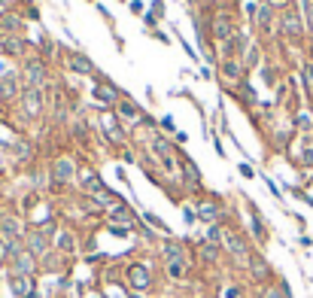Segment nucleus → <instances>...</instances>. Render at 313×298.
Instances as JSON below:
<instances>
[{"label":"nucleus","mask_w":313,"mask_h":298,"mask_svg":"<svg viewBox=\"0 0 313 298\" xmlns=\"http://www.w3.org/2000/svg\"><path fill=\"white\" fill-rule=\"evenodd\" d=\"M73 177H76V161H73V158H58L55 168H52V180H55V183H67V180H73Z\"/></svg>","instance_id":"1"},{"label":"nucleus","mask_w":313,"mask_h":298,"mask_svg":"<svg viewBox=\"0 0 313 298\" xmlns=\"http://www.w3.org/2000/svg\"><path fill=\"white\" fill-rule=\"evenodd\" d=\"M222 241L228 244V250H231V256H234V259H240V262H250L247 244H244V238H240L237 231H228V228H225V238H222Z\"/></svg>","instance_id":"2"},{"label":"nucleus","mask_w":313,"mask_h":298,"mask_svg":"<svg viewBox=\"0 0 313 298\" xmlns=\"http://www.w3.org/2000/svg\"><path fill=\"white\" fill-rule=\"evenodd\" d=\"M43 76H46V70H43L40 61H27L24 64V82H27V88H37L43 82Z\"/></svg>","instance_id":"3"},{"label":"nucleus","mask_w":313,"mask_h":298,"mask_svg":"<svg viewBox=\"0 0 313 298\" xmlns=\"http://www.w3.org/2000/svg\"><path fill=\"white\" fill-rule=\"evenodd\" d=\"M128 280H131L134 289H146L152 277H149V271H146L143 265H131V268H128Z\"/></svg>","instance_id":"4"},{"label":"nucleus","mask_w":313,"mask_h":298,"mask_svg":"<svg viewBox=\"0 0 313 298\" xmlns=\"http://www.w3.org/2000/svg\"><path fill=\"white\" fill-rule=\"evenodd\" d=\"M21 107H24V113H27V116H37V113H40V107H43L40 91H37V88H27V91H24V97H21Z\"/></svg>","instance_id":"5"},{"label":"nucleus","mask_w":313,"mask_h":298,"mask_svg":"<svg viewBox=\"0 0 313 298\" xmlns=\"http://www.w3.org/2000/svg\"><path fill=\"white\" fill-rule=\"evenodd\" d=\"M213 34H216L219 40H231V37H234V24H231L225 15H219V18L213 21Z\"/></svg>","instance_id":"6"},{"label":"nucleus","mask_w":313,"mask_h":298,"mask_svg":"<svg viewBox=\"0 0 313 298\" xmlns=\"http://www.w3.org/2000/svg\"><path fill=\"white\" fill-rule=\"evenodd\" d=\"M9 286H12V292H15L18 298H24V295H30V292H33V283H30V277H18V274H15V277L9 280Z\"/></svg>","instance_id":"7"},{"label":"nucleus","mask_w":313,"mask_h":298,"mask_svg":"<svg viewBox=\"0 0 313 298\" xmlns=\"http://www.w3.org/2000/svg\"><path fill=\"white\" fill-rule=\"evenodd\" d=\"M0 228H3V235H6L9 241H18V235H21V225H18L15 216H3V219H0Z\"/></svg>","instance_id":"8"},{"label":"nucleus","mask_w":313,"mask_h":298,"mask_svg":"<svg viewBox=\"0 0 313 298\" xmlns=\"http://www.w3.org/2000/svg\"><path fill=\"white\" fill-rule=\"evenodd\" d=\"M27 247H30V256H43V253H46V238H43V231H30V235H27Z\"/></svg>","instance_id":"9"},{"label":"nucleus","mask_w":313,"mask_h":298,"mask_svg":"<svg viewBox=\"0 0 313 298\" xmlns=\"http://www.w3.org/2000/svg\"><path fill=\"white\" fill-rule=\"evenodd\" d=\"M33 271V259H30V253H18L15 256V274L18 277H27Z\"/></svg>","instance_id":"10"},{"label":"nucleus","mask_w":313,"mask_h":298,"mask_svg":"<svg viewBox=\"0 0 313 298\" xmlns=\"http://www.w3.org/2000/svg\"><path fill=\"white\" fill-rule=\"evenodd\" d=\"M70 70H76V73H91L94 67H91V61H88L85 55H70Z\"/></svg>","instance_id":"11"},{"label":"nucleus","mask_w":313,"mask_h":298,"mask_svg":"<svg viewBox=\"0 0 313 298\" xmlns=\"http://www.w3.org/2000/svg\"><path fill=\"white\" fill-rule=\"evenodd\" d=\"M198 219L216 222V219H219V207H216V204H201V207H198Z\"/></svg>","instance_id":"12"},{"label":"nucleus","mask_w":313,"mask_h":298,"mask_svg":"<svg viewBox=\"0 0 313 298\" xmlns=\"http://www.w3.org/2000/svg\"><path fill=\"white\" fill-rule=\"evenodd\" d=\"M250 268H253V277H256V280H265V277H268V265H265L259 256H250Z\"/></svg>","instance_id":"13"},{"label":"nucleus","mask_w":313,"mask_h":298,"mask_svg":"<svg viewBox=\"0 0 313 298\" xmlns=\"http://www.w3.org/2000/svg\"><path fill=\"white\" fill-rule=\"evenodd\" d=\"M3 49H6L9 55H21V52H24V43H21L18 37H6V40H3Z\"/></svg>","instance_id":"14"},{"label":"nucleus","mask_w":313,"mask_h":298,"mask_svg":"<svg viewBox=\"0 0 313 298\" xmlns=\"http://www.w3.org/2000/svg\"><path fill=\"white\" fill-rule=\"evenodd\" d=\"M164 259L167 262H183V250H180V244H164Z\"/></svg>","instance_id":"15"},{"label":"nucleus","mask_w":313,"mask_h":298,"mask_svg":"<svg viewBox=\"0 0 313 298\" xmlns=\"http://www.w3.org/2000/svg\"><path fill=\"white\" fill-rule=\"evenodd\" d=\"M283 34H286V37H298V18H295L292 12L283 18Z\"/></svg>","instance_id":"16"},{"label":"nucleus","mask_w":313,"mask_h":298,"mask_svg":"<svg viewBox=\"0 0 313 298\" xmlns=\"http://www.w3.org/2000/svg\"><path fill=\"white\" fill-rule=\"evenodd\" d=\"M0 94H3V97H12V94H15V76H3V79H0Z\"/></svg>","instance_id":"17"},{"label":"nucleus","mask_w":313,"mask_h":298,"mask_svg":"<svg viewBox=\"0 0 313 298\" xmlns=\"http://www.w3.org/2000/svg\"><path fill=\"white\" fill-rule=\"evenodd\" d=\"M256 18H259V24L268 30V27H271V6H262V9L256 12Z\"/></svg>","instance_id":"18"},{"label":"nucleus","mask_w":313,"mask_h":298,"mask_svg":"<svg viewBox=\"0 0 313 298\" xmlns=\"http://www.w3.org/2000/svg\"><path fill=\"white\" fill-rule=\"evenodd\" d=\"M94 97L103 101V104H113V101H116V94H113L110 88H100V85H94Z\"/></svg>","instance_id":"19"},{"label":"nucleus","mask_w":313,"mask_h":298,"mask_svg":"<svg viewBox=\"0 0 313 298\" xmlns=\"http://www.w3.org/2000/svg\"><path fill=\"white\" fill-rule=\"evenodd\" d=\"M119 113H122L125 119H137V107H134L131 101H122V104H119Z\"/></svg>","instance_id":"20"},{"label":"nucleus","mask_w":313,"mask_h":298,"mask_svg":"<svg viewBox=\"0 0 313 298\" xmlns=\"http://www.w3.org/2000/svg\"><path fill=\"white\" fill-rule=\"evenodd\" d=\"M167 274H170V277H177V280H180V277H183V274H186V265H183V262H167Z\"/></svg>","instance_id":"21"},{"label":"nucleus","mask_w":313,"mask_h":298,"mask_svg":"<svg viewBox=\"0 0 313 298\" xmlns=\"http://www.w3.org/2000/svg\"><path fill=\"white\" fill-rule=\"evenodd\" d=\"M0 27H3V30H15V27H18V18H15V15H3V18H0Z\"/></svg>","instance_id":"22"},{"label":"nucleus","mask_w":313,"mask_h":298,"mask_svg":"<svg viewBox=\"0 0 313 298\" xmlns=\"http://www.w3.org/2000/svg\"><path fill=\"white\" fill-rule=\"evenodd\" d=\"M201 253H204V259H210V262H213L216 256H219V250H216V244H204V247H201Z\"/></svg>","instance_id":"23"},{"label":"nucleus","mask_w":313,"mask_h":298,"mask_svg":"<svg viewBox=\"0 0 313 298\" xmlns=\"http://www.w3.org/2000/svg\"><path fill=\"white\" fill-rule=\"evenodd\" d=\"M186 180H189V183H198V180H201V177H198V171H195V164H192V161H186Z\"/></svg>","instance_id":"24"},{"label":"nucleus","mask_w":313,"mask_h":298,"mask_svg":"<svg viewBox=\"0 0 313 298\" xmlns=\"http://www.w3.org/2000/svg\"><path fill=\"white\" fill-rule=\"evenodd\" d=\"M222 70H225L228 76H240V67H237L234 61H225V64H222Z\"/></svg>","instance_id":"25"},{"label":"nucleus","mask_w":313,"mask_h":298,"mask_svg":"<svg viewBox=\"0 0 313 298\" xmlns=\"http://www.w3.org/2000/svg\"><path fill=\"white\" fill-rule=\"evenodd\" d=\"M146 222H149V225H155V228H161V231H167V225H164L158 216H152V213H146Z\"/></svg>","instance_id":"26"},{"label":"nucleus","mask_w":313,"mask_h":298,"mask_svg":"<svg viewBox=\"0 0 313 298\" xmlns=\"http://www.w3.org/2000/svg\"><path fill=\"white\" fill-rule=\"evenodd\" d=\"M253 231H256V238H259V241H265V228H262L259 216H253Z\"/></svg>","instance_id":"27"},{"label":"nucleus","mask_w":313,"mask_h":298,"mask_svg":"<svg viewBox=\"0 0 313 298\" xmlns=\"http://www.w3.org/2000/svg\"><path fill=\"white\" fill-rule=\"evenodd\" d=\"M58 244H61V250H73V238H70V235H61Z\"/></svg>","instance_id":"28"},{"label":"nucleus","mask_w":313,"mask_h":298,"mask_svg":"<svg viewBox=\"0 0 313 298\" xmlns=\"http://www.w3.org/2000/svg\"><path fill=\"white\" fill-rule=\"evenodd\" d=\"M307 12H310V24H313V0L307 3Z\"/></svg>","instance_id":"29"},{"label":"nucleus","mask_w":313,"mask_h":298,"mask_svg":"<svg viewBox=\"0 0 313 298\" xmlns=\"http://www.w3.org/2000/svg\"><path fill=\"white\" fill-rule=\"evenodd\" d=\"M0 49H3V40H0Z\"/></svg>","instance_id":"30"},{"label":"nucleus","mask_w":313,"mask_h":298,"mask_svg":"<svg viewBox=\"0 0 313 298\" xmlns=\"http://www.w3.org/2000/svg\"><path fill=\"white\" fill-rule=\"evenodd\" d=\"M131 298H140V295H131Z\"/></svg>","instance_id":"31"},{"label":"nucleus","mask_w":313,"mask_h":298,"mask_svg":"<svg viewBox=\"0 0 313 298\" xmlns=\"http://www.w3.org/2000/svg\"><path fill=\"white\" fill-rule=\"evenodd\" d=\"M0 3H3V0H0Z\"/></svg>","instance_id":"32"}]
</instances>
